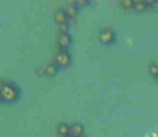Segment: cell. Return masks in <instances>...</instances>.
Returning <instances> with one entry per match:
<instances>
[{
	"label": "cell",
	"instance_id": "cell-1",
	"mask_svg": "<svg viewBox=\"0 0 158 137\" xmlns=\"http://www.w3.org/2000/svg\"><path fill=\"white\" fill-rule=\"evenodd\" d=\"M20 95V90L16 85L10 82H2L0 85V100L2 102H15Z\"/></svg>",
	"mask_w": 158,
	"mask_h": 137
},
{
	"label": "cell",
	"instance_id": "cell-4",
	"mask_svg": "<svg viewBox=\"0 0 158 137\" xmlns=\"http://www.w3.org/2000/svg\"><path fill=\"white\" fill-rule=\"evenodd\" d=\"M71 42H73V38L69 32H61L58 37V46L63 49H66L68 46H70Z\"/></svg>",
	"mask_w": 158,
	"mask_h": 137
},
{
	"label": "cell",
	"instance_id": "cell-14",
	"mask_svg": "<svg viewBox=\"0 0 158 137\" xmlns=\"http://www.w3.org/2000/svg\"><path fill=\"white\" fill-rule=\"evenodd\" d=\"M66 137H75V136H71V135H69V136H66Z\"/></svg>",
	"mask_w": 158,
	"mask_h": 137
},
{
	"label": "cell",
	"instance_id": "cell-12",
	"mask_svg": "<svg viewBox=\"0 0 158 137\" xmlns=\"http://www.w3.org/2000/svg\"><path fill=\"white\" fill-rule=\"evenodd\" d=\"M134 4L135 1L134 0H121L120 1V6L125 10H132L134 9Z\"/></svg>",
	"mask_w": 158,
	"mask_h": 137
},
{
	"label": "cell",
	"instance_id": "cell-7",
	"mask_svg": "<svg viewBox=\"0 0 158 137\" xmlns=\"http://www.w3.org/2000/svg\"><path fill=\"white\" fill-rule=\"evenodd\" d=\"M150 7H151V1L139 0V1H135V4H134V10L137 11V12H145Z\"/></svg>",
	"mask_w": 158,
	"mask_h": 137
},
{
	"label": "cell",
	"instance_id": "cell-8",
	"mask_svg": "<svg viewBox=\"0 0 158 137\" xmlns=\"http://www.w3.org/2000/svg\"><path fill=\"white\" fill-rule=\"evenodd\" d=\"M64 12L66 14V16H68L69 18H75V17L77 16L79 7L71 2V4H69V5H68V6L64 9Z\"/></svg>",
	"mask_w": 158,
	"mask_h": 137
},
{
	"label": "cell",
	"instance_id": "cell-9",
	"mask_svg": "<svg viewBox=\"0 0 158 137\" xmlns=\"http://www.w3.org/2000/svg\"><path fill=\"white\" fill-rule=\"evenodd\" d=\"M56 130H58V134L63 137H66L70 135V125H68L66 123H60L58 125Z\"/></svg>",
	"mask_w": 158,
	"mask_h": 137
},
{
	"label": "cell",
	"instance_id": "cell-10",
	"mask_svg": "<svg viewBox=\"0 0 158 137\" xmlns=\"http://www.w3.org/2000/svg\"><path fill=\"white\" fill-rule=\"evenodd\" d=\"M44 74H45L47 76H49V77L55 76V75L58 74V66H56L55 64H49V65L44 69Z\"/></svg>",
	"mask_w": 158,
	"mask_h": 137
},
{
	"label": "cell",
	"instance_id": "cell-3",
	"mask_svg": "<svg viewBox=\"0 0 158 137\" xmlns=\"http://www.w3.org/2000/svg\"><path fill=\"white\" fill-rule=\"evenodd\" d=\"M99 41L102 44H112L115 41V33L112 28H102L99 32Z\"/></svg>",
	"mask_w": 158,
	"mask_h": 137
},
{
	"label": "cell",
	"instance_id": "cell-6",
	"mask_svg": "<svg viewBox=\"0 0 158 137\" xmlns=\"http://www.w3.org/2000/svg\"><path fill=\"white\" fill-rule=\"evenodd\" d=\"M70 135L75 137H82L85 135V127L82 124L75 123L73 125H70Z\"/></svg>",
	"mask_w": 158,
	"mask_h": 137
},
{
	"label": "cell",
	"instance_id": "cell-5",
	"mask_svg": "<svg viewBox=\"0 0 158 137\" xmlns=\"http://www.w3.org/2000/svg\"><path fill=\"white\" fill-rule=\"evenodd\" d=\"M54 18H55V22H56L59 26L69 25V17H68L66 14L64 12V10H59V11H56L55 15H54Z\"/></svg>",
	"mask_w": 158,
	"mask_h": 137
},
{
	"label": "cell",
	"instance_id": "cell-13",
	"mask_svg": "<svg viewBox=\"0 0 158 137\" xmlns=\"http://www.w3.org/2000/svg\"><path fill=\"white\" fill-rule=\"evenodd\" d=\"M74 5H76L77 7L79 6H86V5H88L89 4V1L88 0H77V1H71Z\"/></svg>",
	"mask_w": 158,
	"mask_h": 137
},
{
	"label": "cell",
	"instance_id": "cell-2",
	"mask_svg": "<svg viewBox=\"0 0 158 137\" xmlns=\"http://www.w3.org/2000/svg\"><path fill=\"white\" fill-rule=\"evenodd\" d=\"M54 64L58 66V67H69L71 65V55L66 51V50H61V51H58L55 58H54Z\"/></svg>",
	"mask_w": 158,
	"mask_h": 137
},
{
	"label": "cell",
	"instance_id": "cell-11",
	"mask_svg": "<svg viewBox=\"0 0 158 137\" xmlns=\"http://www.w3.org/2000/svg\"><path fill=\"white\" fill-rule=\"evenodd\" d=\"M147 72L150 76L157 79L158 77V65L157 64H150L148 65V69H147Z\"/></svg>",
	"mask_w": 158,
	"mask_h": 137
}]
</instances>
